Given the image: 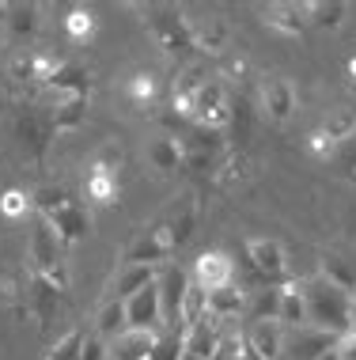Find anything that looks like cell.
Wrapping results in <instances>:
<instances>
[{
    "label": "cell",
    "mask_w": 356,
    "mask_h": 360,
    "mask_svg": "<svg viewBox=\"0 0 356 360\" xmlns=\"http://www.w3.org/2000/svg\"><path fill=\"white\" fill-rule=\"evenodd\" d=\"M125 323L129 330H159L163 326V311H159V288L148 285L137 296L125 300Z\"/></svg>",
    "instance_id": "8fae6325"
},
{
    "label": "cell",
    "mask_w": 356,
    "mask_h": 360,
    "mask_svg": "<svg viewBox=\"0 0 356 360\" xmlns=\"http://www.w3.org/2000/svg\"><path fill=\"white\" fill-rule=\"evenodd\" d=\"M31 212L50 224L61 247H76L91 236V212L80 201H72L61 186H38L31 193Z\"/></svg>",
    "instance_id": "6da1fadb"
},
{
    "label": "cell",
    "mask_w": 356,
    "mask_h": 360,
    "mask_svg": "<svg viewBox=\"0 0 356 360\" xmlns=\"http://www.w3.org/2000/svg\"><path fill=\"white\" fill-rule=\"evenodd\" d=\"M15 137H19V144L27 148V155H31V160L42 163L46 148H50V137H53V125H50V118L42 122V118H34V114H19Z\"/></svg>",
    "instance_id": "ac0fdd59"
},
{
    "label": "cell",
    "mask_w": 356,
    "mask_h": 360,
    "mask_svg": "<svg viewBox=\"0 0 356 360\" xmlns=\"http://www.w3.org/2000/svg\"><path fill=\"white\" fill-rule=\"evenodd\" d=\"M284 334L281 323H254L246 330V345L258 360H284Z\"/></svg>",
    "instance_id": "9a60e30c"
},
{
    "label": "cell",
    "mask_w": 356,
    "mask_h": 360,
    "mask_svg": "<svg viewBox=\"0 0 356 360\" xmlns=\"http://www.w3.org/2000/svg\"><path fill=\"white\" fill-rule=\"evenodd\" d=\"M250 179V160L246 155H228L224 163H216V171H213V182L220 190H235L239 182H246Z\"/></svg>",
    "instance_id": "836d02e7"
},
{
    "label": "cell",
    "mask_w": 356,
    "mask_h": 360,
    "mask_svg": "<svg viewBox=\"0 0 356 360\" xmlns=\"http://www.w3.org/2000/svg\"><path fill=\"white\" fill-rule=\"evenodd\" d=\"M46 91H50L53 99H76V95L91 99V69L80 61H61V69L53 72V80L46 84Z\"/></svg>",
    "instance_id": "30bf717a"
},
{
    "label": "cell",
    "mask_w": 356,
    "mask_h": 360,
    "mask_svg": "<svg viewBox=\"0 0 356 360\" xmlns=\"http://www.w3.org/2000/svg\"><path fill=\"white\" fill-rule=\"evenodd\" d=\"M303 296H307V326L326 330V334H349L352 323V296H345L334 285H326L322 277L303 281Z\"/></svg>",
    "instance_id": "7a4b0ae2"
},
{
    "label": "cell",
    "mask_w": 356,
    "mask_h": 360,
    "mask_svg": "<svg viewBox=\"0 0 356 360\" xmlns=\"http://www.w3.org/2000/svg\"><path fill=\"white\" fill-rule=\"evenodd\" d=\"M262 23L277 34L300 38L307 31V4H269L262 8Z\"/></svg>",
    "instance_id": "e0dca14e"
},
{
    "label": "cell",
    "mask_w": 356,
    "mask_h": 360,
    "mask_svg": "<svg viewBox=\"0 0 356 360\" xmlns=\"http://www.w3.org/2000/svg\"><path fill=\"white\" fill-rule=\"evenodd\" d=\"M349 15L345 0H311L307 4V27H319V31H338Z\"/></svg>",
    "instance_id": "4316f807"
},
{
    "label": "cell",
    "mask_w": 356,
    "mask_h": 360,
    "mask_svg": "<svg viewBox=\"0 0 356 360\" xmlns=\"http://www.w3.org/2000/svg\"><path fill=\"white\" fill-rule=\"evenodd\" d=\"M4 15H8V0H0V23H4Z\"/></svg>",
    "instance_id": "c3c4849f"
},
{
    "label": "cell",
    "mask_w": 356,
    "mask_h": 360,
    "mask_svg": "<svg viewBox=\"0 0 356 360\" xmlns=\"http://www.w3.org/2000/svg\"><path fill=\"white\" fill-rule=\"evenodd\" d=\"M80 360H110V342H103L99 334H88L80 349Z\"/></svg>",
    "instance_id": "b9f144b4"
},
{
    "label": "cell",
    "mask_w": 356,
    "mask_h": 360,
    "mask_svg": "<svg viewBox=\"0 0 356 360\" xmlns=\"http://www.w3.org/2000/svg\"><path fill=\"white\" fill-rule=\"evenodd\" d=\"M61 296H65V292L57 288L53 281L27 274V311L38 319V326H50L53 323L57 307H61Z\"/></svg>",
    "instance_id": "7c38bea8"
},
{
    "label": "cell",
    "mask_w": 356,
    "mask_h": 360,
    "mask_svg": "<svg viewBox=\"0 0 356 360\" xmlns=\"http://www.w3.org/2000/svg\"><path fill=\"white\" fill-rule=\"evenodd\" d=\"M277 323L284 330H300L307 326V296H303V281H284L281 285V311Z\"/></svg>",
    "instance_id": "ffe728a7"
},
{
    "label": "cell",
    "mask_w": 356,
    "mask_h": 360,
    "mask_svg": "<svg viewBox=\"0 0 356 360\" xmlns=\"http://www.w3.org/2000/svg\"><path fill=\"white\" fill-rule=\"evenodd\" d=\"M194 228H197V201L186 193V198H182V205L171 212L167 220H159L152 231H156V239L171 250V255H178V250L190 243V236H194Z\"/></svg>",
    "instance_id": "52a82bcc"
},
{
    "label": "cell",
    "mask_w": 356,
    "mask_h": 360,
    "mask_svg": "<svg viewBox=\"0 0 356 360\" xmlns=\"http://www.w3.org/2000/svg\"><path fill=\"white\" fill-rule=\"evenodd\" d=\"M197 288L205 292H216L224 285H235V262L224 255V250H205V255H197L194 262V274H190Z\"/></svg>",
    "instance_id": "9c48e42d"
},
{
    "label": "cell",
    "mask_w": 356,
    "mask_h": 360,
    "mask_svg": "<svg viewBox=\"0 0 356 360\" xmlns=\"http://www.w3.org/2000/svg\"><path fill=\"white\" fill-rule=\"evenodd\" d=\"M84 198H88V205H114V198H118V174L88 171V179H84Z\"/></svg>",
    "instance_id": "1f68e13d"
},
{
    "label": "cell",
    "mask_w": 356,
    "mask_h": 360,
    "mask_svg": "<svg viewBox=\"0 0 356 360\" xmlns=\"http://www.w3.org/2000/svg\"><path fill=\"white\" fill-rule=\"evenodd\" d=\"M277 311H281V288L262 285L258 292H250V296H246L250 323H277Z\"/></svg>",
    "instance_id": "83f0119b"
},
{
    "label": "cell",
    "mask_w": 356,
    "mask_h": 360,
    "mask_svg": "<svg viewBox=\"0 0 356 360\" xmlns=\"http://www.w3.org/2000/svg\"><path fill=\"white\" fill-rule=\"evenodd\" d=\"M121 148L118 144H103L99 152H95V160H91V171H103V174H118L121 171Z\"/></svg>",
    "instance_id": "60d3db41"
},
{
    "label": "cell",
    "mask_w": 356,
    "mask_h": 360,
    "mask_svg": "<svg viewBox=\"0 0 356 360\" xmlns=\"http://www.w3.org/2000/svg\"><path fill=\"white\" fill-rule=\"evenodd\" d=\"M319 277L326 281V285H334L338 292H345V296L356 300V266L349 258L341 255H322L319 258Z\"/></svg>",
    "instance_id": "603a6c76"
},
{
    "label": "cell",
    "mask_w": 356,
    "mask_h": 360,
    "mask_svg": "<svg viewBox=\"0 0 356 360\" xmlns=\"http://www.w3.org/2000/svg\"><path fill=\"white\" fill-rule=\"evenodd\" d=\"M349 76H352V84H356V57L349 61Z\"/></svg>",
    "instance_id": "681fc988"
},
{
    "label": "cell",
    "mask_w": 356,
    "mask_h": 360,
    "mask_svg": "<svg viewBox=\"0 0 356 360\" xmlns=\"http://www.w3.org/2000/svg\"><path fill=\"white\" fill-rule=\"evenodd\" d=\"M182 353H186V334L175 326H159L148 360H182Z\"/></svg>",
    "instance_id": "d6a6232c"
},
{
    "label": "cell",
    "mask_w": 356,
    "mask_h": 360,
    "mask_svg": "<svg viewBox=\"0 0 356 360\" xmlns=\"http://www.w3.org/2000/svg\"><path fill=\"white\" fill-rule=\"evenodd\" d=\"M27 266H31V277H46V281H53L61 292H69L65 247H61V239L53 236V228L42 217H34L31 239H27Z\"/></svg>",
    "instance_id": "3957f363"
},
{
    "label": "cell",
    "mask_w": 356,
    "mask_h": 360,
    "mask_svg": "<svg viewBox=\"0 0 356 360\" xmlns=\"http://www.w3.org/2000/svg\"><path fill=\"white\" fill-rule=\"evenodd\" d=\"M349 174H352V182H356V163H352V167H349Z\"/></svg>",
    "instance_id": "816d5d0a"
},
{
    "label": "cell",
    "mask_w": 356,
    "mask_h": 360,
    "mask_svg": "<svg viewBox=\"0 0 356 360\" xmlns=\"http://www.w3.org/2000/svg\"><path fill=\"white\" fill-rule=\"evenodd\" d=\"M319 360H341V353H338V349H330V353H322Z\"/></svg>",
    "instance_id": "bcb514c9"
},
{
    "label": "cell",
    "mask_w": 356,
    "mask_h": 360,
    "mask_svg": "<svg viewBox=\"0 0 356 360\" xmlns=\"http://www.w3.org/2000/svg\"><path fill=\"white\" fill-rule=\"evenodd\" d=\"M262 110L273 118L277 125H284L296 114V87L284 76H265L262 84Z\"/></svg>",
    "instance_id": "4fadbf2b"
},
{
    "label": "cell",
    "mask_w": 356,
    "mask_h": 360,
    "mask_svg": "<svg viewBox=\"0 0 356 360\" xmlns=\"http://www.w3.org/2000/svg\"><path fill=\"white\" fill-rule=\"evenodd\" d=\"M144 27L159 42L163 53H171V57L197 53L194 50V27H190V19L178 8H144Z\"/></svg>",
    "instance_id": "277c9868"
},
{
    "label": "cell",
    "mask_w": 356,
    "mask_h": 360,
    "mask_svg": "<svg viewBox=\"0 0 356 360\" xmlns=\"http://www.w3.org/2000/svg\"><path fill=\"white\" fill-rule=\"evenodd\" d=\"M125 91H129L133 103L148 106L152 99H156V76H152V72H133L129 80H125Z\"/></svg>",
    "instance_id": "f35d334b"
},
{
    "label": "cell",
    "mask_w": 356,
    "mask_h": 360,
    "mask_svg": "<svg viewBox=\"0 0 356 360\" xmlns=\"http://www.w3.org/2000/svg\"><path fill=\"white\" fill-rule=\"evenodd\" d=\"M349 334H356V300H352V323H349Z\"/></svg>",
    "instance_id": "7dc6e473"
},
{
    "label": "cell",
    "mask_w": 356,
    "mask_h": 360,
    "mask_svg": "<svg viewBox=\"0 0 356 360\" xmlns=\"http://www.w3.org/2000/svg\"><path fill=\"white\" fill-rule=\"evenodd\" d=\"M167 258H171V250L156 239V231H140V236L125 247L121 266H167Z\"/></svg>",
    "instance_id": "d6986e66"
},
{
    "label": "cell",
    "mask_w": 356,
    "mask_h": 360,
    "mask_svg": "<svg viewBox=\"0 0 356 360\" xmlns=\"http://www.w3.org/2000/svg\"><path fill=\"white\" fill-rule=\"evenodd\" d=\"M338 353L341 360H356V334H345L341 342H338Z\"/></svg>",
    "instance_id": "f6af8a7d"
},
{
    "label": "cell",
    "mask_w": 356,
    "mask_h": 360,
    "mask_svg": "<svg viewBox=\"0 0 356 360\" xmlns=\"http://www.w3.org/2000/svg\"><path fill=\"white\" fill-rule=\"evenodd\" d=\"M0 212H4L8 220H19L31 212V198H27L23 190H4L0 193Z\"/></svg>",
    "instance_id": "ab89813d"
},
{
    "label": "cell",
    "mask_w": 356,
    "mask_h": 360,
    "mask_svg": "<svg viewBox=\"0 0 356 360\" xmlns=\"http://www.w3.org/2000/svg\"><path fill=\"white\" fill-rule=\"evenodd\" d=\"M224 76H228V80H235V76L243 80V76H246V61H243V57H232V61L224 65ZM224 76H220V80H224Z\"/></svg>",
    "instance_id": "ee69618b"
},
{
    "label": "cell",
    "mask_w": 356,
    "mask_h": 360,
    "mask_svg": "<svg viewBox=\"0 0 356 360\" xmlns=\"http://www.w3.org/2000/svg\"><path fill=\"white\" fill-rule=\"evenodd\" d=\"M239 360H258V356H254V353H250V345H246V353H243V356H239Z\"/></svg>",
    "instance_id": "f907efd6"
},
{
    "label": "cell",
    "mask_w": 356,
    "mask_h": 360,
    "mask_svg": "<svg viewBox=\"0 0 356 360\" xmlns=\"http://www.w3.org/2000/svg\"><path fill=\"white\" fill-rule=\"evenodd\" d=\"M148 163L156 171H178L182 167V141L178 137H159V141H152L148 144Z\"/></svg>",
    "instance_id": "4dcf8cb0"
},
{
    "label": "cell",
    "mask_w": 356,
    "mask_h": 360,
    "mask_svg": "<svg viewBox=\"0 0 356 360\" xmlns=\"http://www.w3.org/2000/svg\"><path fill=\"white\" fill-rule=\"evenodd\" d=\"M338 342H341L338 334H326V330H315V326L288 330L284 334V360H319L322 353L338 349Z\"/></svg>",
    "instance_id": "ba28073f"
},
{
    "label": "cell",
    "mask_w": 356,
    "mask_h": 360,
    "mask_svg": "<svg viewBox=\"0 0 356 360\" xmlns=\"http://www.w3.org/2000/svg\"><path fill=\"white\" fill-rule=\"evenodd\" d=\"M84 330L80 326H72V330H65L61 338H57V342L46 349L42 353V360H80V349H84Z\"/></svg>",
    "instance_id": "d590c367"
},
{
    "label": "cell",
    "mask_w": 356,
    "mask_h": 360,
    "mask_svg": "<svg viewBox=\"0 0 356 360\" xmlns=\"http://www.w3.org/2000/svg\"><path fill=\"white\" fill-rule=\"evenodd\" d=\"M156 345V330H125L110 342V360H148Z\"/></svg>",
    "instance_id": "7402d4cb"
},
{
    "label": "cell",
    "mask_w": 356,
    "mask_h": 360,
    "mask_svg": "<svg viewBox=\"0 0 356 360\" xmlns=\"http://www.w3.org/2000/svg\"><path fill=\"white\" fill-rule=\"evenodd\" d=\"M246 262L254 266V274L262 277L265 285L281 288L288 281V255H284V247L277 239H269V236L246 239Z\"/></svg>",
    "instance_id": "8992f818"
},
{
    "label": "cell",
    "mask_w": 356,
    "mask_h": 360,
    "mask_svg": "<svg viewBox=\"0 0 356 360\" xmlns=\"http://www.w3.org/2000/svg\"><path fill=\"white\" fill-rule=\"evenodd\" d=\"M190 27H194V50H197V53L220 57L228 46H232V27H228L224 19H216V15L201 19V23H194V19H190Z\"/></svg>",
    "instance_id": "2e32d148"
},
{
    "label": "cell",
    "mask_w": 356,
    "mask_h": 360,
    "mask_svg": "<svg viewBox=\"0 0 356 360\" xmlns=\"http://www.w3.org/2000/svg\"><path fill=\"white\" fill-rule=\"evenodd\" d=\"M220 323L216 319H201L197 326L186 330V356H197V360H213L216 356V345H220Z\"/></svg>",
    "instance_id": "44dd1931"
},
{
    "label": "cell",
    "mask_w": 356,
    "mask_h": 360,
    "mask_svg": "<svg viewBox=\"0 0 356 360\" xmlns=\"http://www.w3.org/2000/svg\"><path fill=\"white\" fill-rule=\"evenodd\" d=\"M224 106H228V84L220 80V76H209V80L197 87V95H194V118L213 114V110H224Z\"/></svg>",
    "instance_id": "f546056e"
},
{
    "label": "cell",
    "mask_w": 356,
    "mask_h": 360,
    "mask_svg": "<svg viewBox=\"0 0 356 360\" xmlns=\"http://www.w3.org/2000/svg\"><path fill=\"white\" fill-rule=\"evenodd\" d=\"M190 274L175 262L156 269V288H159V311H163V326H175L182 323V304H186V292H190Z\"/></svg>",
    "instance_id": "5b68a950"
},
{
    "label": "cell",
    "mask_w": 356,
    "mask_h": 360,
    "mask_svg": "<svg viewBox=\"0 0 356 360\" xmlns=\"http://www.w3.org/2000/svg\"><path fill=\"white\" fill-rule=\"evenodd\" d=\"M8 76L15 84H38V50H19L8 61Z\"/></svg>",
    "instance_id": "8d00e7d4"
},
{
    "label": "cell",
    "mask_w": 356,
    "mask_h": 360,
    "mask_svg": "<svg viewBox=\"0 0 356 360\" xmlns=\"http://www.w3.org/2000/svg\"><path fill=\"white\" fill-rule=\"evenodd\" d=\"M148 285H156V266H121L118 277H114V300L125 304L129 296H137Z\"/></svg>",
    "instance_id": "484cf974"
},
{
    "label": "cell",
    "mask_w": 356,
    "mask_h": 360,
    "mask_svg": "<svg viewBox=\"0 0 356 360\" xmlns=\"http://www.w3.org/2000/svg\"><path fill=\"white\" fill-rule=\"evenodd\" d=\"M307 152H311L315 160H330V155H334V144H330V137H326L322 129H315L311 137H307Z\"/></svg>",
    "instance_id": "7bdbcfd3"
},
{
    "label": "cell",
    "mask_w": 356,
    "mask_h": 360,
    "mask_svg": "<svg viewBox=\"0 0 356 360\" xmlns=\"http://www.w3.org/2000/svg\"><path fill=\"white\" fill-rule=\"evenodd\" d=\"M129 323H125V304L121 300H107V304L99 307V315H95V334L103 338V342H114L118 334H125Z\"/></svg>",
    "instance_id": "f1b7e54d"
},
{
    "label": "cell",
    "mask_w": 356,
    "mask_h": 360,
    "mask_svg": "<svg viewBox=\"0 0 356 360\" xmlns=\"http://www.w3.org/2000/svg\"><path fill=\"white\" fill-rule=\"evenodd\" d=\"M65 31H69L72 42H88V38L95 34V15L88 12V8H72V12L65 15Z\"/></svg>",
    "instance_id": "74e56055"
},
{
    "label": "cell",
    "mask_w": 356,
    "mask_h": 360,
    "mask_svg": "<svg viewBox=\"0 0 356 360\" xmlns=\"http://www.w3.org/2000/svg\"><path fill=\"white\" fill-rule=\"evenodd\" d=\"M322 133L330 137V144L349 141L356 133V110H352V106H338V110H330V114H326V122H322Z\"/></svg>",
    "instance_id": "e575fe53"
},
{
    "label": "cell",
    "mask_w": 356,
    "mask_h": 360,
    "mask_svg": "<svg viewBox=\"0 0 356 360\" xmlns=\"http://www.w3.org/2000/svg\"><path fill=\"white\" fill-rule=\"evenodd\" d=\"M4 27H8V34H12L15 42L34 38V31H38V4H31V0H12V4H8V15H4Z\"/></svg>",
    "instance_id": "d4e9b609"
},
{
    "label": "cell",
    "mask_w": 356,
    "mask_h": 360,
    "mask_svg": "<svg viewBox=\"0 0 356 360\" xmlns=\"http://www.w3.org/2000/svg\"><path fill=\"white\" fill-rule=\"evenodd\" d=\"M88 103L84 95H76V99H53V110H50V125L53 133H76L84 122H88Z\"/></svg>",
    "instance_id": "cb8c5ba5"
},
{
    "label": "cell",
    "mask_w": 356,
    "mask_h": 360,
    "mask_svg": "<svg viewBox=\"0 0 356 360\" xmlns=\"http://www.w3.org/2000/svg\"><path fill=\"white\" fill-rule=\"evenodd\" d=\"M246 296L250 292L243 285H224V288L209 292V319H216L220 326L243 319L246 315Z\"/></svg>",
    "instance_id": "5bb4252c"
}]
</instances>
